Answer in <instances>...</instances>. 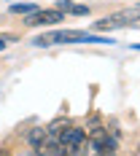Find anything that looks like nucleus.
I'll use <instances>...</instances> for the list:
<instances>
[{"instance_id": "obj_1", "label": "nucleus", "mask_w": 140, "mask_h": 156, "mask_svg": "<svg viewBox=\"0 0 140 156\" xmlns=\"http://www.w3.org/2000/svg\"><path fill=\"white\" fill-rule=\"evenodd\" d=\"M32 43L35 46H54V43H113V41L92 35V32H81V30H54V32H46V35H38Z\"/></svg>"}, {"instance_id": "obj_2", "label": "nucleus", "mask_w": 140, "mask_h": 156, "mask_svg": "<svg viewBox=\"0 0 140 156\" xmlns=\"http://www.w3.org/2000/svg\"><path fill=\"white\" fill-rule=\"evenodd\" d=\"M132 19H140V8H132V11H119L113 16H105L97 22V30H113V27H124Z\"/></svg>"}, {"instance_id": "obj_3", "label": "nucleus", "mask_w": 140, "mask_h": 156, "mask_svg": "<svg viewBox=\"0 0 140 156\" xmlns=\"http://www.w3.org/2000/svg\"><path fill=\"white\" fill-rule=\"evenodd\" d=\"M57 22H65V14L57 11V8H48V11H35L24 19L27 27H41V24H57Z\"/></svg>"}, {"instance_id": "obj_4", "label": "nucleus", "mask_w": 140, "mask_h": 156, "mask_svg": "<svg viewBox=\"0 0 140 156\" xmlns=\"http://www.w3.org/2000/svg\"><path fill=\"white\" fill-rule=\"evenodd\" d=\"M57 137H59V143L65 145V151H70V148H76V145H81V143H86V132L78 129V126H65Z\"/></svg>"}, {"instance_id": "obj_5", "label": "nucleus", "mask_w": 140, "mask_h": 156, "mask_svg": "<svg viewBox=\"0 0 140 156\" xmlns=\"http://www.w3.org/2000/svg\"><path fill=\"white\" fill-rule=\"evenodd\" d=\"M35 151H38V156H65V154H67V151H65V145L59 143V137H54V135H48V137L41 143Z\"/></svg>"}, {"instance_id": "obj_6", "label": "nucleus", "mask_w": 140, "mask_h": 156, "mask_svg": "<svg viewBox=\"0 0 140 156\" xmlns=\"http://www.w3.org/2000/svg\"><path fill=\"white\" fill-rule=\"evenodd\" d=\"M57 11L76 14V16H86L89 14V5H76V3H70V0H57Z\"/></svg>"}, {"instance_id": "obj_7", "label": "nucleus", "mask_w": 140, "mask_h": 156, "mask_svg": "<svg viewBox=\"0 0 140 156\" xmlns=\"http://www.w3.org/2000/svg\"><path fill=\"white\" fill-rule=\"evenodd\" d=\"M46 137H48V132L43 129V126H35V129H30V132H27V143H30L32 148H38Z\"/></svg>"}, {"instance_id": "obj_8", "label": "nucleus", "mask_w": 140, "mask_h": 156, "mask_svg": "<svg viewBox=\"0 0 140 156\" xmlns=\"http://www.w3.org/2000/svg\"><path fill=\"white\" fill-rule=\"evenodd\" d=\"M65 126H70V124H67V121H65V119H57V121H54V124H48V129H46V132H48V135H54V137H57V135H59V132H62Z\"/></svg>"}, {"instance_id": "obj_9", "label": "nucleus", "mask_w": 140, "mask_h": 156, "mask_svg": "<svg viewBox=\"0 0 140 156\" xmlns=\"http://www.w3.org/2000/svg\"><path fill=\"white\" fill-rule=\"evenodd\" d=\"M11 11L14 14H35V5L32 3H16V5H11Z\"/></svg>"}, {"instance_id": "obj_10", "label": "nucleus", "mask_w": 140, "mask_h": 156, "mask_svg": "<svg viewBox=\"0 0 140 156\" xmlns=\"http://www.w3.org/2000/svg\"><path fill=\"white\" fill-rule=\"evenodd\" d=\"M65 156H86V143H81V145H76V148H70Z\"/></svg>"}, {"instance_id": "obj_11", "label": "nucleus", "mask_w": 140, "mask_h": 156, "mask_svg": "<svg viewBox=\"0 0 140 156\" xmlns=\"http://www.w3.org/2000/svg\"><path fill=\"white\" fill-rule=\"evenodd\" d=\"M16 156H38V151L32 148V151H22V154H16Z\"/></svg>"}, {"instance_id": "obj_12", "label": "nucleus", "mask_w": 140, "mask_h": 156, "mask_svg": "<svg viewBox=\"0 0 140 156\" xmlns=\"http://www.w3.org/2000/svg\"><path fill=\"white\" fill-rule=\"evenodd\" d=\"M97 156H116V151H97Z\"/></svg>"}, {"instance_id": "obj_13", "label": "nucleus", "mask_w": 140, "mask_h": 156, "mask_svg": "<svg viewBox=\"0 0 140 156\" xmlns=\"http://www.w3.org/2000/svg\"><path fill=\"white\" fill-rule=\"evenodd\" d=\"M8 41H11V38H0V51H3V48L8 46Z\"/></svg>"}, {"instance_id": "obj_14", "label": "nucleus", "mask_w": 140, "mask_h": 156, "mask_svg": "<svg viewBox=\"0 0 140 156\" xmlns=\"http://www.w3.org/2000/svg\"><path fill=\"white\" fill-rule=\"evenodd\" d=\"M0 156H5V154H0Z\"/></svg>"}]
</instances>
